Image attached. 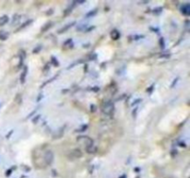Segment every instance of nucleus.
I'll use <instances>...</instances> for the list:
<instances>
[{
    "label": "nucleus",
    "instance_id": "f257e3e1",
    "mask_svg": "<svg viewBox=\"0 0 190 178\" xmlns=\"http://www.w3.org/2000/svg\"><path fill=\"white\" fill-rule=\"evenodd\" d=\"M114 111V106L111 102H107L105 103L102 107V111L105 114H111Z\"/></svg>",
    "mask_w": 190,
    "mask_h": 178
},
{
    "label": "nucleus",
    "instance_id": "20e7f679",
    "mask_svg": "<svg viewBox=\"0 0 190 178\" xmlns=\"http://www.w3.org/2000/svg\"><path fill=\"white\" fill-rule=\"evenodd\" d=\"M182 12L185 14V15H186V16H188V14H189V11H190V8H189V5L188 4H186V6H184V7H182Z\"/></svg>",
    "mask_w": 190,
    "mask_h": 178
},
{
    "label": "nucleus",
    "instance_id": "6e6552de",
    "mask_svg": "<svg viewBox=\"0 0 190 178\" xmlns=\"http://www.w3.org/2000/svg\"><path fill=\"white\" fill-rule=\"evenodd\" d=\"M8 33L7 32H5V31H1L0 32V40H6L8 38Z\"/></svg>",
    "mask_w": 190,
    "mask_h": 178
},
{
    "label": "nucleus",
    "instance_id": "39448f33",
    "mask_svg": "<svg viewBox=\"0 0 190 178\" xmlns=\"http://www.w3.org/2000/svg\"><path fill=\"white\" fill-rule=\"evenodd\" d=\"M8 21V17L7 16V15H4V16L0 17V26L5 25Z\"/></svg>",
    "mask_w": 190,
    "mask_h": 178
},
{
    "label": "nucleus",
    "instance_id": "7ed1b4c3",
    "mask_svg": "<svg viewBox=\"0 0 190 178\" xmlns=\"http://www.w3.org/2000/svg\"><path fill=\"white\" fill-rule=\"evenodd\" d=\"M46 161L49 164L52 162V161H53V154H52L51 151H48L47 152V154H46Z\"/></svg>",
    "mask_w": 190,
    "mask_h": 178
},
{
    "label": "nucleus",
    "instance_id": "9d476101",
    "mask_svg": "<svg viewBox=\"0 0 190 178\" xmlns=\"http://www.w3.org/2000/svg\"><path fill=\"white\" fill-rule=\"evenodd\" d=\"M26 72H27V68H24V71L23 72H22V75H21V83H24V77H25V75H26Z\"/></svg>",
    "mask_w": 190,
    "mask_h": 178
},
{
    "label": "nucleus",
    "instance_id": "0eeeda50",
    "mask_svg": "<svg viewBox=\"0 0 190 178\" xmlns=\"http://www.w3.org/2000/svg\"><path fill=\"white\" fill-rule=\"evenodd\" d=\"M71 154L72 156H74L75 158H78V157H81L82 156V152L79 150V149H73V150L71 152Z\"/></svg>",
    "mask_w": 190,
    "mask_h": 178
},
{
    "label": "nucleus",
    "instance_id": "f03ea898",
    "mask_svg": "<svg viewBox=\"0 0 190 178\" xmlns=\"http://www.w3.org/2000/svg\"><path fill=\"white\" fill-rule=\"evenodd\" d=\"M78 140H83V141H81V142H83L86 146V147H89V146H91L93 145L92 139L90 137H88V136H80V137H78Z\"/></svg>",
    "mask_w": 190,
    "mask_h": 178
},
{
    "label": "nucleus",
    "instance_id": "1a4fd4ad",
    "mask_svg": "<svg viewBox=\"0 0 190 178\" xmlns=\"http://www.w3.org/2000/svg\"><path fill=\"white\" fill-rule=\"evenodd\" d=\"M73 24H74V22H72V23L68 24V25H66L65 27L61 28V29H60V31H59V32H60V33H61V32H65V31H67V29H69V28H70V27H71V26H72Z\"/></svg>",
    "mask_w": 190,
    "mask_h": 178
},
{
    "label": "nucleus",
    "instance_id": "423d86ee",
    "mask_svg": "<svg viewBox=\"0 0 190 178\" xmlns=\"http://www.w3.org/2000/svg\"><path fill=\"white\" fill-rule=\"evenodd\" d=\"M111 38H112V39H114V40L118 39V38L120 37V32H118L117 30H113V31L111 32Z\"/></svg>",
    "mask_w": 190,
    "mask_h": 178
},
{
    "label": "nucleus",
    "instance_id": "9b49d317",
    "mask_svg": "<svg viewBox=\"0 0 190 178\" xmlns=\"http://www.w3.org/2000/svg\"><path fill=\"white\" fill-rule=\"evenodd\" d=\"M51 25H52L51 22H50V23H48V24H47V25H46V26H45V27L43 28V32H45V31H47V29H48V28L50 27Z\"/></svg>",
    "mask_w": 190,
    "mask_h": 178
}]
</instances>
